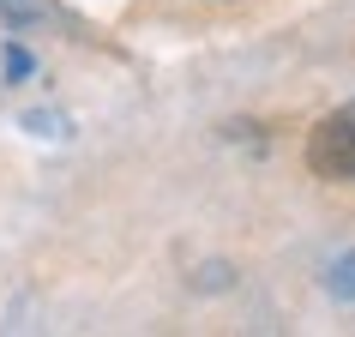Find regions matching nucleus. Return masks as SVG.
<instances>
[{"label": "nucleus", "instance_id": "nucleus-1", "mask_svg": "<svg viewBox=\"0 0 355 337\" xmlns=\"http://www.w3.org/2000/svg\"><path fill=\"white\" fill-rule=\"evenodd\" d=\"M307 168H313V175H325V181L355 187V109L325 114V121L307 132Z\"/></svg>", "mask_w": 355, "mask_h": 337}, {"label": "nucleus", "instance_id": "nucleus-2", "mask_svg": "<svg viewBox=\"0 0 355 337\" xmlns=\"http://www.w3.org/2000/svg\"><path fill=\"white\" fill-rule=\"evenodd\" d=\"M325 289H331L337 301H355V247H349V253H337V259L325 265Z\"/></svg>", "mask_w": 355, "mask_h": 337}, {"label": "nucleus", "instance_id": "nucleus-3", "mask_svg": "<svg viewBox=\"0 0 355 337\" xmlns=\"http://www.w3.org/2000/svg\"><path fill=\"white\" fill-rule=\"evenodd\" d=\"M0 60H6V78H12V85L37 73V60H31V49H19V42H6V55H0Z\"/></svg>", "mask_w": 355, "mask_h": 337}, {"label": "nucleus", "instance_id": "nucleus-4", "mask_svg": "<svg viewBox=\"0 0 355 337\" xmlns=\"http://www.w3.org/2000/svg\"><path fill=\"white\" fill-rule=\"evenodd\" d=\"M0 19H12V24H19V19H24V0H0Z\"/></svg>", "mask_w": 355, "mask_h": 337}]
</instances>
